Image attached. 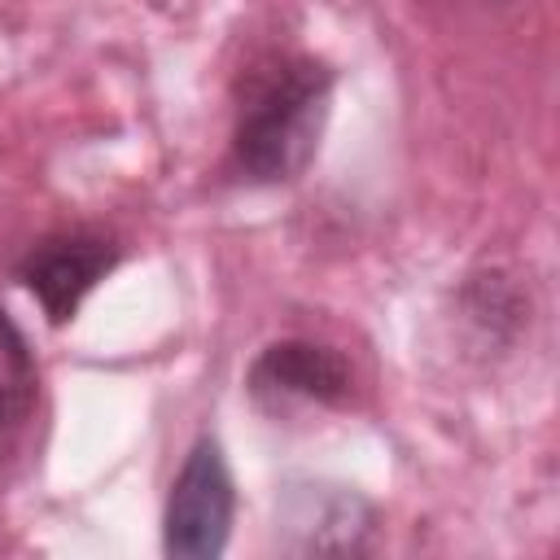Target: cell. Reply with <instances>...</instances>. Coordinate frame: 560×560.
<instances>
[{"mask_svg":"<svg viewBox=\"0 0 560 560\" xmlns=\"http://www.w3.org/2000/svg\"><path fill=\"white\" fill-rule=\"evenodd\" d=\"M332 70L315 57H267L241 79L236 127H232V162L249 184H284L298 179L328 118Z\"/></svg>","mask_w":560,"mask_h":560,"instance_id":"obj_1","label":"cell"},{"mask_svg":"<svg viewBox=\"0 0 560 560\" xmlns=\"http://www.w3.org/2000/svg\"><path fill=\"white\" fill-rule=\"evenodd\" d=\"M236 490L214 438H197L162 516V547L171 560H214L228 547Z\"/></svg>","mask_w":560,"mask_h":560,"instance_id":"obj_2","label":"cell"},{"mask_svg":"<svg viewBox=\"0 0 560 560\" xmlns=\"http://www.w3.org/2000/svg\"><path fill=\"white\" fill-rule=\"evenodd\" d=\"M114 262H118L114 241H105L101 232L74 228V232H57V236H44L39 245H31L18 276L39 298L44 315L52 324H66V319H74L79 302L114 271Z\"/></svg>","mask_w":560,"mask_h":560,"instance_id":"obj_3","label":"cell"},{"mask_svg":"<svg viewBox=\"0 0 560 560\" xmlns=\"http://www.w3.org/2000/svg\"><path fill=\"white\" fill-rule=\"evenodd\" d=\"M249 394L262 411H284L293 402L341 407L350 398V363L315 341H276L249 368Z\"/></svg>","mask_w":560,"mask_h":560,"instance_id":"obj_4","label":"cell"},{"mask_svg":"<svg viewBox=\"0 0 560 560\" xmlns=\"http://www.w3.org/2000/svg\"><path fill=\"white\" fill-rule=\"evenodd\" d=\"M289 529L302 534L298 551H359L363 534L372 529L368 503L341 490H306L284 512Z\"/></svg>","mask_w":560,"mask_h":560,"instance_id":"obj_5","label":"cell"},{"mask_svg":"<svg viewBox=\"0 0 560 560\" xmlns=\"http://www.w3.org/2000/svg\"><path fill=\"white\" fill-rule=\"evenodd\" d=\"M39 398V372L22 328L0 306V451L22 433Z\"/></svg>","mask_w":560,"mask_h":560,"instance_id":"obj_6","label":"cell"}]
</instances>
